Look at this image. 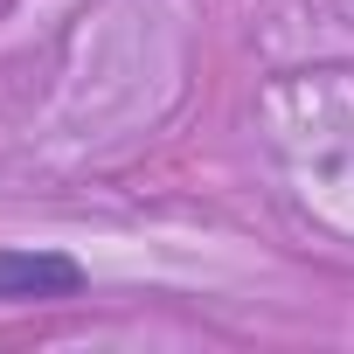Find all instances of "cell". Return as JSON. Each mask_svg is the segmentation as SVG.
Instances as JSON below:
<instances>
[{
  "label": "cell",
  "instance_id": "6da1fadb",
  "mask_svg": "<svg viewBox=\"0 0 354 354\" xmlns=\"http://www.w3.org/2000/svg\"><path fill=\"white\" fill-rule=\"evenodd\" d=\"M84 285H91V271L70 250L0 243V306H56V299H77Z\"/></svg>",
  "mask_w": 354,
  "mask_h": 354
}]
</instances>
